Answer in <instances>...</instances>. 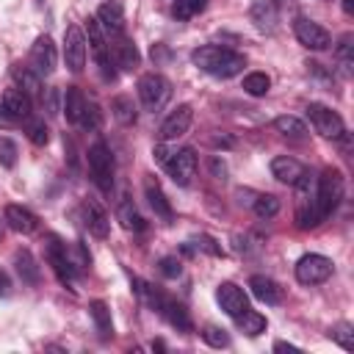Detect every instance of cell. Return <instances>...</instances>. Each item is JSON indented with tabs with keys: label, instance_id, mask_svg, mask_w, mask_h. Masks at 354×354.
Masks as SVG:
<instances>
[{
	"label": "cell",
	"instance_id": "1",
	"mask_svg": "<svg viewBox=\"0 0 354 354\" xmlns=\"http://www.w3.org/2000/svg\"><path fill=\"white\" fill-rule=\"evenodd\" d=\"M191 61L194 66H199L202 72L213 75V77H232L238 72H243L246 66V58L230 47H218V44H205V47H196L191 53Z\"/></svg>",
	"mask_w": 354,
	"mask_h": 354
},
{
	"label": "cell",
	"instance_id": "2",
	"mask_svg": "<svg viewBox=\"0 0 354 354\" xmlns=\"http://www.w3.org/2000/svg\"><path fill=\"white\" fill-rule=\"evenodd\" d=\"M88 171H91V180L94 185L102 191V194H111L113 188V171H116V163H113V155H111V147L105 141H94L88 147Z\"/></svg>",
	"mask_w": 354,
	"mask_h": 354
},
{
	"label": "cell",
	"instance_id": "3",
	"mask_svg": "<svg viewBox=\"0 0 354 354\" xmlns=\"http://www.w3.org/2000/svg\"><path fill=\"white\" fill-rule=\"evenodd\" d=\"M343 199V177L337 169H326L321 177H315V207L321 221L340 205Z\"/></svg>",
	"mask_w": 354,
	"mask_h": 354
},
{
	"label": "cell",
	"instance_id": "4",
	"mask_svg": "<svg viewBox=\"0 0 354 354\" xmlns=\"http://www.w3.org/2000/svg\"><path fill=\"white\" fill-rule=\"evenodd\" d=\"M169 97H171V83L163 75L147 72V75L138 77V100L147 111H152V113L160 111L169 102Z\"/></svg>",
	"mask_w": 354,
	"mask_h": 354
},
{
	"label": "cell",
	"instance_id": "5",
	"mask_svg": "<svg viewBox=\"0 0 354 354\" xmlns=\"http://www.w3.org/2000/svg\"><path fill=\"white\" fill-rule=\"evenodd\" d=\"M307 119H310L313 130L324 138H343L346 136L343 116L337 111H332L329 105H324V102H310L307 105Z\"/></svg>",
	"mask_w": 354,
	"mask_h": 354
},
{
	"label": "cell",
	"instance_id": "6",
	"mask_svg": "<svg viewBox=\"0 0 354 354\" xmlns=\"http://www.w3.org/2000/svg\"><path fill=\"white\" fill-rule=\"evenodd\" d=\"M293 33H296L299 44L307 47V50H318V53H321V50H329V47H332V36H329V30H326L324 25L307 19V17H296V22H293Z\"/></svg>",
	"mask_w": 354,
	"mask_h": 354
},
{
	"label": "cell",
	"instance_id": "7",
	"mask_svg": "<svg viewBox=\"0 0 354 354\" xmlns=\"http://www.w3.org/2000/svg\"><path fill=\"white\" fill-rule=\"evenodd\" d=\"M332 277V260L324 254H304L296 263V279L301 285H321Z\"/></svg>",
	"mask_w": 354,
	"mask_h": 354
},
{
	"label": "cell",
	"instance_id": "8",
	"mask_svg": "<svg viewBox=\"0 0 354 354\" xmlns=\"http://www.w3.org/2000/svg\"><path fill=\"white\" fill-rule=\"evenodd\" d=\"M44 252H47V260H50L55 277H58L64 285H72V279H75V263L69 260L66 243H61L55 235H47V241H44Z\"/></svg>",
	"mask_w": 354,
	"mask_h": 354
},
{
	"label": "cell",
	"instance_id": "9",
	"mask_svg": "<svg viewBox=\"0 0 354 354\" xmlns=\"http://www.w3.org/2000/svg\"><path fill=\"white\" fill-rule=\"evenodd\" d=\"M169 177L177 183V185H191L194 174H196V152L191 147H183V149H174V155L163 163Z\"/></svg>",
	"mask_w": 354,
	"mask_h": 354
},
{
	"label": "cell",
	"instance_id": "10",
	"mask_svg": "<svg viewBox=\"0 0 354 354\" xmlns=\"http://www.w3.org/2000/svg\"><path fill=\"white\" fill-rule=\"evenodd\" d=\"M216 301L218 307L230 315V318H238L241 313L249 310V296L243 293V288H238L235 282H221L216 288Z\"/></svg>",
	"mask_w": 354,
	"mask_h": 354
},
{
	"label": "cell",
	"instance_id": "11",
	"mask_svg": "<svg viewBox=\"0 0 354 354\" xmlns=\"http://www.w3.org/2000/svg\"><path fill=\"white\" fill-rule=\"evenodd\" d=\"M64 61L72 72H80L86 64V36L77 25H69L64 33Z\"/></svg>",
	"mask_w": 354,
	"mask_h": 354
},
{
	"label": "cell",
	"instance_id": "12",
	"mask_svg": "<svg viewBox=\"0 0 354 354\" xmlns=\"http://www.w3.org/2000/svg\"><path fill=\"white\" fill-rule=\"evenodd\" d=\"M191 122H194V108H191L188 102L177 105V108L163 119V124H160V141H174V138H180V136H185L188 127H191Z\"/></svg>",
	"mask_w": 354,
	"mask_h": 354
},
{
	"label": "cell",
	"instance_id": "13",
	"mask_svg": "<svg viewBox=\"0 0 354 354\" xmlns=\"http://www.w3.org/2000/svg\"><path fill=\"white\" fill-rule=\"evenodd\" d=\"M30 64L39 75H50L58 64V53H55V44L50 36H39L30 47Z\"/></svg>",
	"mask_w": 354,
	"mask_h": 354
},
{
	"label": "cell",
	"instance_id": "14",
	"mask_svg": "<svg viewBox=\"0 0 354 354\" xmlns=\"http://www.w3.org/2000/svg\"><path fill=\"white\" fill-rule=\"evenodd\" d=\"M80 210H83V224L88 227V232L94 238H108L111 221H108V213L102 210V205L97 199H83Z\"/></svg>",
	"mask_w": 354,
	"mask_h": 354
},
{
	"label": "cell",
	"instance_id": "15",
	"mask_svg": "<svg viewBox=\"0 0 354 354\" xmlns=\"http://www.w3.org/2000/svg\"><path fill=\"white\" fill-rule=\"evenodd\" d=\"M3 221L14 230V232H22V235H30L36 227H39V218L33 210L22 207V205H6L3 210Z\"/></svg>",
	"mask_w": 354,
	"mask_h": 354
},
{
	"label": "cell",
	"instance_id": "16",
	"mask_svg": "<svg viewBox=\"0 0 354 354\" xmlns=\"http://www.w3.org/2000/svg\"><path fill=\"white\" fill-rule=\"evenodd\" d=\"M0 105L17 119V122H22V119H30V111H33V102H30V97L22 91V88H6L3 91V97H0Z\"/></svg>",
	"mask_w": 354,
	"mask_h": 354
},
{
	"label": "cell",
	"instance_id": "17",
	"mask_svg": "<svg viewBox=\"0 0 354 354\" xmlns=\"http://www.w3.org/2000/svg\"><path fill=\"white\" fill-rule=\"evenodd\" d=\"M97 22H100V28H102L105 33H111V36L122 33V28H124V11H122V6H119L116 0L102 3V6L97 8Z\"/></svg>",
	"mask_w": 354,
	"mask_h": 354
},
{
	"label": "cell",
	"instance_id": "18",
	"mask_svg": "<svg viewBox=\"0 0 354 354\" xmlns=\"http://www.w3.org/2000/svg\"><path fill=\"white\" fill-rule=\"evenodd\" d=\"M304 171H307V169H304L296 158L277 155V158L271 160V174H274L279 183H285V185H296V183H299V177H301Z\"/></svg>",
	"mask_w": 354,
	"mask_h": 354
},
{
	"label": "cell",
	"instance_id": "19",
	"mask_svg": "<svg viewBox=\"0 0 354 354\" xmlns=\"http://www.w3.org/2000/svg\"><path fill=\"white\" fill-rule=\"evenodd\" d=\"M249 17H252V22H254L257 30H266V33H268V30L277 28L279 11H277V3H274V0H252Z\"/></svg>",
	"mask_w": 354,
	"mask_h": 354
},
{
	"label": "cell",
	"instance_id": "20",
	"mask_svg": "<svg viewBox=\"0 0 354 354\" xmlns=\"http://www.w3.org/2000/svg\"><path fill=\"white\" fill-rule=\"evenodd\" d=\"M144 196H147V202H149V207L155 210L158 218L171 221V205H169V199H166V194H163V188L158 185L155 177H147L144 180Z\"/></svg>",
	"mask_w": 354,
	"mask_h": 354
},
{
	"label": "cell",
	"instance_id": "21",
	"mask_svg": "<svg viewBox=\"0 0 354 354\" xmlns=\"http://www.w3.org/2000/svg\"><path fill=\"white\" fill-rule=\"evenodd\" d=\"M249 288H252V296L260 299L263 304H279V301H282V290H279V285H277L271 277L254 274V277L249 279Z\"/></svg>",
	"mask_w": 354,
	"mask_h": 354
},
{
	"label": "cell",
	"instance_id": "22",
	"mask_svg": "<svg viewBox=\"0 0 354 354\" xmlns=\"http://www.w3.org/2000/svg\"><path fill=\"white\" fill-rule=\"evenodd\" d=\"M158 313H163V318H166L177 332H191V329H194L191 315H188V310H185L180 301L163 299V304H160V310H158Z\"/></svg>",
	"mask_w": 354,
	"mask_h": 354
},
{
	"label": "cell",
	"instance_id": "23",
	"mask_svg": "<svg viewBox=\"0 0 354 354\" xmlns=\"http://www.w3.org/2000/svg\"><path fill=\"white\" fill-rule=\"evenodd\" d=\"M116 218L122 221V227L124 230H130V232H141L147 224H144V218H141V213H138V207L133 205V199L124 194L122 199H119V205H116Z\"/></svg>",
	"mask_w": 354,
	"mask_h": 354
},
{
	"label": "cell",
	"instance_id": "24",
	"mask_svg": "<svg viewBox=\"0 0 354 354\" xmlns=\"http://www.w3.org/2000/svg\"><path fill=\"white\" fill-rule=\"evenodd\" d=\"M14 266H17V274L22 277V282H28V285H39L41 271H39L36 257H33L28 249H19V252L14 254Z\"/></svg>",
	"mask_w": 354,
	"mask_h": 354
},
{
	"label": "cell",
	"instance_id": "25",
	"mask_svg": "<svg viewBox=\"0 0 354 354\" xmlns=\"http://www.w3.org/2000/svg\"><path fill=\"white\" fill-rule=\"evenodd\" d=\"M83 108H86V97H83V91H80L77 86H69V88L64 91V102H61V111L66 113V122L77 124L80 116H83Z\"/></svg>",
	"mask_w": 354,
	"mask_h": 354
},
{
	"label": "cell",
	"instance_id": "26",
	"mask_svg": "<svg viewBox=\"0 0 354 354\" xmlns=\"http://www.w3.org/2000/svg\"><path fill=\"white\" fill-rule=\"evenodd\" d=\"M113 55H116V64L124 69V72H133L138 64H141V53L138 47L130 41V39H119L113 44Z\"/></svg>",
	"mask_w": 354,
	"mask_h": 354
},
{
	"label": "cell",
	"instance_id": "27",
	"mask_svg": "<svg viewBox=\"0 0 354 354\" xmlns=\"http://www.w3.org/2000/svg\"><path fill=\"white\" fill-rule=\"evenodd\" d=\"M14 80H17V88H22L28 97L41 94V77H39L36 69H30V66H14Z\"/></svg>",
	"mask_w": 354,
	"mask_h": 354
},
{
	"label": "cell",
	"instance_id": "28",
	"mask_svg": "<svg viewBox=\"0 0 354 354\" xmlns=\"http://www.w3.org/2000/svg\"><path fill=\"white\" fill-rule=\"evenodd\" d=\"M88 313H91V321H94L100 337H111V335H113V324H111V310H108V304L97 299V301L88 304Z\"/></svg>",
	"mask_w": 354,
	"mask_h": 354
},
{
	"label": "cell",
	"instance_id": "29",
	"mask_svg": "<svg viewBox=\"0 0 354 354\" xmlns=\"http://www.w3.org/2000/svg\"><path fill=\"white\" fill-rule=\"evenodd\" d=\"M235 321H238V329H241L243 335H249V337H257V335H263V332H266V326H268L266 315L254 313L252 307H249L246 313H241Z\"/></svg>",
	"mask_w": 354,
	"mask_h": 354
},
{
	"label": "cell",
	"instance_id": "30",
	"mask_svg": "<svg viewBox=\"0 0 354 354\" xmlns=\"http://www.w3.org/2000/svg\"><path fill=\"white\" fill-rule=\"evenodd\" d=\"M274 130L288 136V138H304L307 136V124L299 119V116H290V113H282L274 119Z\"/></svg>",
	"mask_w": 354,
	"mask_h": 354
},
{
	"label": "cell",
	"instance_id": "31",
	"mask_svg": "<svg viewBox=\"0 0 354 354\" xmlns=\"http://www.w3.org/2000/svg\"><path fill=\"white\" fill-rule=\"evenodd\" d=\"M335 58H337L343 75H351V66H354V36L351 33H343L340 41L335 44Z\"/></svg>",
	"mask_w": 354,
	"mask_h": 354
},
{
	"label": "cell",
	"instance_id": "32",
	"mask_svg": "<svg viewBox=\"0 0 354 354\" xmlns=\"http://www.w3.org/2000/svg\"><path fill=\"white\" fill-rule=\"evenodd\" d=\"M111 113H113V119H116L119 124H133V122H136V105H133V100L124 97V94H119V97L111 100Z\"/></svg>",
	"mask_w": 354,
	"mask_h": 354
},
{
	"label": "cell",
	"instance_id": "33",
	"mask_svg": "<svg viewBox=\"0 0 354 354\" xmlns=\"http://www.w3.org/2000/svg\"><path fill=\"white\" fill-rule=\"evenodd\" d=\"M252 210H254L257 218L268 221V218H274V216L279 213V199H277L274 194H257V196L252 199Z\"/></svg>",
	"mask_w": 354,
	"mask_h": 354
},
{
	"label": "cell",
	"instance_id": "34",
	"mask_svg": "<svg viewBox=\"0 0 354 354\" xmlns=\"http://www.w3.org/2000/svg\"><path fill=\"white\" fill-rule=\"evenodd\" d=\"M271 88V77L266 72H249L243 77V91L252 94V97H266Z\"/></svg>",
	"mask_w": 354,
	"mask_h": 354
},
{
	"label": "cell",
	"instance_id": "35",
	"mask_svg": "<svg viewBox=\"0 0 354 354\" xmlns=\"http://www.w3.org/2000/svg\"><path fill=\"white\" fill-rule=\"evenodd\" d=\"M329 337H332L340 348H346V351L354 348V326H351L348 321H337V324L329 329Z\"/></svg>",
	"mask_w": 354,
	"mask_h": 354
},
{
	"label": "cell",
	"instance_id": "36",
	"mask_svg": "<svg viewBox=\"0 0 354 354\" xmlns=\"http://www.w3.org/2000/svg\"><path fill=\"white\" fill-rule=\"evenodd\" d=\"M207 0H171V11L177 19H191L194 14L205 11Z\"/></svg>",
	"mask_w": 354,
	"mask_h": 354
},
{
	"label": "cell",
	"instance_id": "37",
	"mask_svg": "<svg viewBox=\"0 0 354 354\" xmlns=\"http://www.w3.org/2000/svg\"><path fill=\"white\" fill-rule=\"evenodd\" d=\"M202 337H205V343L213 346V348H227V346H230V335H227L221 326H216V324H207V326L202 329Z\"/></svg>",
	"mask_w": 354,
	"mask_h": 354
},
{
	"label": "cell",
	"instance_id": "38",
	"mask_svg": "<svg viewBox=\"0 0 354 354\" xmlns=\"http://www.w3.org/2000/svg\"><path fill=\"white\" fill-rule=\"evenodd\" d=\"M17 155H19L17 144H14L11 138L0 136V166H6V169H14V166H17Z\"/></svg>",
	"mask_w": 354,
	"mask_h": 354
},
{
	"label": "cell",
	"instance_id": "39",
	"mask_svg": "<svg viewBox=\"0 0 354 354\" xmlns=\"http://www.w3.org/2000/svg\"><path fill=\"white\" fill-rule=\"evenodd\" d=\"M28 138H30L36 147H44V144H47V138H50L47 124H44L41 119H30V122H28Z\"/></svg>",
	"mask_w": 354,
	"mask_h": 354
},
{
	"label": "cell",
	"instance_id": "40",
	"mask_svg": "<svg viewBox=\"0 0 354 354\" xmlns=\"http://www.w3.org/2000/svg\"><path fill=\"white\" fill-rule=\"evenodd\" d=\"M100 119H102V116H100V108L86 100V108H83V116H80L77 124L86 127V130H97V127H100Z\"/></svg>",
	"mask_w": 354,
	"mask_h": 354
},
{
	"label": "cell",
	"instance_id": "41",
	"mask_svg": "<svg viewBox=\"0 0 354 354\" xmlns=\"http://www.w3.org/2000/svg\"><path fill=\"white\" fill-rule=\"evenodd\" d=\"M158 268H160V274H163V277H169V279L180 277V271H183V266H180V260H177L174 254L160 257V260H158Z\"/></svg>",
	"mask_w": 354,
	"mask_h": 354
},
{
	"label": "cell",
	"instance_id": "42",
	"mask_svg": "<svg viewBox=\"0 0 354 354\" xmlns=\"http://www.w3.org/2000/svg\"><path fill=\"white\" fill-rule=\"evenodd\" d=\"M207 166H210V174H213L216 180H221V183L227 180V163H224L218 155H213V158L207 160Z\"/></svg>",
	"mask_w": 354,
	"mask_h": 354
},
{
	"label": "cell",
	"instance_id": "43",
	"mask_svg": "<svg viewBox=\"0 0 354 354\" xmlns=\"http://www.w3.org/2000/svg\"><path fill=\"white\" fill-rule=\"evenodd\" d=\"M44 105H47V113H50V116H55V113L61 111V105H58V88H47Z\"/></svg>",
	"mask_w": 354,
	"mask_h": 354
},
{
	"label": "cell",
	"instance_id": "44",
	"mask_svg": "<svg viewBox=\"0 0 354 354\" xmlns=\"http://www.w3.org/2000/svg\"><path fill=\"white\" fill-rule=\"evenodd\" d=\"M152 155H155V160L163 166V163H166V160L174 155V149H169V147H166V141H163V144H158V147L152 149Z\"/></svg>",
	"mask_w": 354,
	"mask_h": 354
},
{
	"label": "cell",
	"instance_id": "45",
	"mask_svg": "<svg viewBox=\"0 0 354 354\" xmlns=\"http://www.w3.org/2000/svg\"><path fill=\"white\" fill-rule=\"evenodd\" d=\"M196 246H202V249H205V252H210V254H221V246H216V241H213V238H207V235H202Z\"/></svg>",
	"mask_w": 354,
	"mask_h": 354
},
{
	"label": "cell",
	"instance_id": "46",
	"mask_svg": "<svg viewBox=\"0 0 354 354\" xmlns=\"http://www.w3.org/2000/svg\"><path fill=\"white\" fill-rule=\"evenodd\" d=\"M8 293H11V279H8V274L0 268V299L8 296Z\"/></svg>",
	"mask_w": 354,
	"mask_h": 354
},
{
	"label": "cell",
	"instance_id": "47",
	"mask_svg": "<svg viewBox=\"0 0 354 354\" xmlns=\"http://www.w3.org/2000/svg\"><path fill=\"white\" fill-rule=\"evenodd\" d=\"M0 124H3V127H11V124H17V119H14V116H11V113H8L3 105H0Z\"/></svg>",
	"mask_w": 354,
	"mask_h": 354
},
{
	"label": "cell",
	"instance_id": "48",
	"mask_svg": "<svg viewBox=\"0 0 354 354\" xmlns=\"http://www.w3.org/2000/svg\"><path fill=\"white\" fill-rule=\"evenodd\" d=\"M274 351H299V346L285 343V340H277V343H274Z\"/></svg>",
	"mask_w": 354,
	"mask_h": 354
},
{
	"label": "cell",
	"instance_id": "49",
	"mask_svg": "<svg viewBox=\"0 0 354 354\" xmlns=\"http://www.w3.org/2000/svg\"><path fill=\"white\" fill-rule=\"evenodd\" d=\"M343 11L351 17V14H354V0H343Z\"/></svg>",
	"mask_w": 354,
	"mask_h": 354
},
{
	"label": "cell",
	"instance_id": "50",
	"mask_svg": "<svg viewBox=\"0 0 354 354\" xmlns=\"http://www.w3.org/2000/svg\"><path fill=\"white\" fill-rule=\"evenodd\" d=\"M0 235H3V221H0Z\"/></svg>",
	"mask_w": 354,
	"mask_h": 354
}]
</instances>
